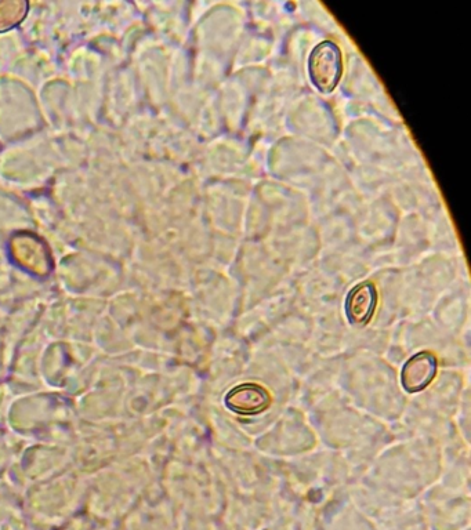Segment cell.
Listing matches in <instances>:
<instances>
[{
  "mask_svg": "<svg viewBox=\"0 0 471 530\" xmlns=\"http://www.w3.org/2000/svg\"><path fill=\"white\" fill-rule=\"evenodd\" d=\"M378 307V290L372 282L358 283L347 294L346 315L354 325H367Z\"/></svg>",
  "mask_w": 471,
  "mask_h": 530,
  "instance_id": "obj_4",
  "label": "cell"
},
{
  "mask_svg": "<svg viewBox=\"0 0 471 530\" xmlns=\"http://www.w3.org/2000/svg\"><path fill=\"white\" fill-rule=\"evenodd\" d=\"M28 3L0 2V31L16 27L27 14Z\"/></svg>",
  "mask_w": 471,
  "mask_h": 530,
  "instance_id": "obj_5",
  "label": "cell"
},
{
  "mask_svg": "<svg viewBox=\"0 0 471 530\" xmlns=\"http://www.w3.org/2000/svg\"><path fill=\"white\" fill-rule=\"evenodd\" d=\"M437 368V358L431 352L422 351L413 355L402 368V388L409 394L426 390L431 381L436 379Z\"/></svg>",
  "mask_w": 471,
  "mask_h": 530,
  "instance_id": "obj_3",
  "label": "cell"
},
{
  "mask_svg": "<svg viewBox=\"0 0 471 530\" xmlns=\"http://www.w3.org/2000/svg\"><path fill=\"white\" fill-rule=\"evenodd\" d=\"M310 81L321 93H332L343 75V57L332 41L321 42L311 50L307 61Z\"/></svg>",
  "mask_w": 471,
  "mask_h": 530,
  "instance_id": "obj_1",
  "label": "cell"
},
{
  "mask_svg": "<svg viewBox=\"0 0 471 530\" xmlns=\"http://www.w3.org/2000/svg\"><path fill=\"white\" fill-rule=\"evenodd\" d=\"M224 404L228 410L237 413V415L256 416L270 408L271 395L260 384H239L227 392Z\"/></svg>",
  "mask_w": 471,
  "mask_h": 530,
  "instance_id": "obj_2",
  "label": "cell"
}]
</instances>
